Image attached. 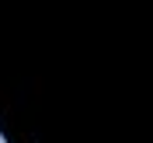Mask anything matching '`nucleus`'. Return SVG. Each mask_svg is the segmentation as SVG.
<instances>
[]
</instances>
